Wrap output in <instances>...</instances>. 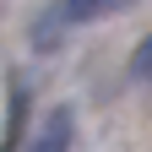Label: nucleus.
<instances>
[{
    "label": "nucleus",
    "instance_id": "nucleus-1",
    "mask_svg": "<svg viewBox=\"0 0 152 152\" xmlns=\"http://www.w3.org/2000/svg\"><path fill=\"white\" fill-rule=\"evenodd\" d=\"M65 147H71V109H54L38 125V136L27 141V152H65Z\"/></svg>",
    "mask_w": 152,
    "mask_h": 152
},
{
    "label": "nucleus",
    "instance_id": "nucleus-2",
    "mask_svg": "<svg viewBox=\"0 0 152 152\" xmlns=\"http://www.w3.org/2000/svg\"><path fill=\"white\" fill-rule=\"evenodd\" d=\"M130 0H60V22H98V16L125 11Z\"/></svg>",
    "mask_w": 152,
    "mask_h": 152
},
{
    "label": "nucleus",
    "instance_id": "nucleus-3",
    "mask_svg": "<svg viewBox=\"0 0 152 152\" xmlns=\"http://www.w3.org/2000/svg\"><path fill=\"white\" fill-rule=\"evenodd\" d=\"M130 71H136V76H152V44L136 54V60H130Z\"/></svg>",
    "mask_w": 152,
    "mask_h": 152
}]
</instances>
